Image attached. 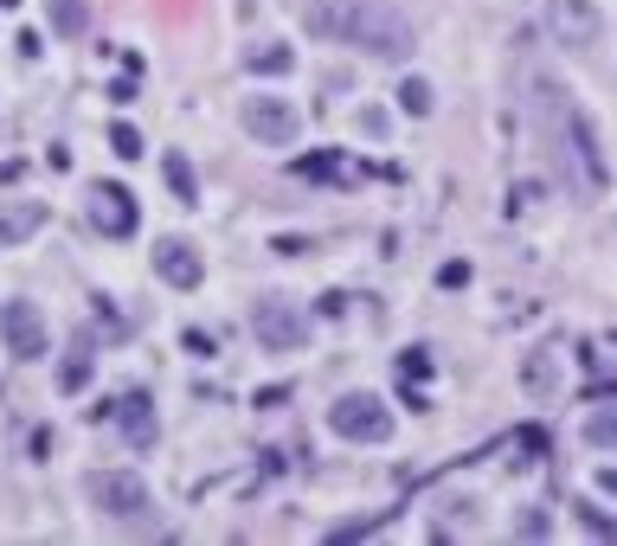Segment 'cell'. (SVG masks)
<instances>
[{
	"mask_svg": "<svg viewBox=\"0 0 617 546\" xmlns=\"http://www.w3.org/2000/svg\"><path fill=\"white\" fill-rule=\"evenodd\" d=\"M155 270H161L174 290H193V283L206 277L200 257H193V245H181V238H161V245H155Z\"/></svg>",
	"mask_w": 617,
	"mask_h": 546,
	"instance_id": "30bf717a",
	"label": "cell"
},
{
	"mask_svg": "<svg viewBox=\"0 0 617 546\" xmlns=\"http://www.w3.org/2000/svg\"><path fill=\"white\" fill-rule=\"evenodd\" d=\"M252 334H257V347H270V354H296L309 341V315L296 302H284V296H264L252 309Z\"/></svg>",
	"mask_w": 617,
	"mask_h": 546,
	"instance_id": "277c9868",
	"label": "cell"
},
{
	"mask_svg": "<svg viewBox=\"0 0 617 546\" xmlns=\"http://www.w3.org/2000/svg\"><path fill=\"white\" fill-rule=\"evenodd\" d=\"M546 26H553L560 45L585 52V45H598V39H605V13H598L592 0H546Z\"/></svg>",
	"mask_w": 617,
	"mask_h": 546,
	"instance_id": "52a82bcc",
	"label": "cell"
},
{
	"mask_svg": "<svg viewBox=\"0 0 617 546\" xmlns=\"http://www.w3.org/2000/svg\"><path fill=\"white\" fill-rule=\"evenodd\" d=\"M302 26L316 39H341V45H361L366 58H405L412 52V20L380 7V0H316L302 13Z\"/></svg>",
	"mask_w": 617,
	"mask_h": 546,
	"instance_id": "7a4b0ae2",
	"label": "cell"
},
{
	"mask_svg": "<svg viewBox=\"0 0 617 546\" xmlns=\"http://www.w3.org/2000/svg\"><path fill=\"white\" fill-rule=\"evenodd\" d=\"M52 33H91V0H52Z\"/></svg>",
	"mask_w": 617,
	"mask_h": 546,
	"instance_id": "9a60e30c",
	"label": "cell"
},
{
	"mask_svg": "<svg viewBox=\"0 0 617 546\" xmlns=\"http://www.w3.org/2000/svg\"><path fill=\"white\" fill-rule=\"evenodd\" d=\"M296 174H302V181H361L354 161H341V154H302Z\"/></svg>",
	"mask_w": 617,
	"mask_h": 546,
	"instance_id": "5bb4252c",
	"label": "cell"
},
{
	"mask_svg": "<svg viewBox=\"0 0 617 546\" xmlns=\"http://www.w3.org/2000/svg\"><path fill=\"white\" fill-rule=\"evenodd\" d=\"M91 218H97L104 238H129V232H136V200H129V186L97 181L91 186Z\"/></svg>",
	"mask_w": 617,
	"mask_h": 546,
	"instance_id": "9c48e42d",
	"label": "cell"
},
{
	"mask_svg": "<svg viewBox=\"0 0 617 546\" xmlns=\"http://www.w3.org/2000/svg\"><path fill=\"white\" fill-rule=\"evenodd\" d=\"M328 425H334V437H348V443H386V437H393V411H386V399H373V393H341V399L328 405Z\"/></svg>",
	"mask_w": 617,
	"mask_h": 546,
	"instance_id": "3957f363",
	"label": "cell"
},
{
	"mask_svg": "<svg viewBox=\"0 0 617 546\" xmlns=\"http://www.w3.org/2000/svg\"><path fill=\"white\" fill-rule=\"evenodd\" d=\"M245 129H252L264 148H290L302 136V109L290 97H252L245 104Z\"/></svg>",
	"mask_w": 617,
	"mask_h": 546,
	"instance_id": "8992f818",
	"label": "cell"
},
{
	"mask_svg": "<svg viewBox=\"0 0 617 546\" xmlns=\"http://www.w3.org/2000/svg\"><path fill=\"white\" fill-rule=\"evenodd\" d=\"M91 502L109 514V521H142L148 514V482L129 470H97L91 475Z\"/></svg>",
	"mask_w": 617,
	"mask_h": 546,
	"instance_id": "5b68a950",
	"label": "cell"
},
{
	"mask_svg": "<svg viewBox=\"0 0 617 546\" xmlns=\"http://www.w3.org/2000/svg\"><path fill=\"white\" fill-rule=\"evenodd\" d=\"M400 379H412V386H418V379H432V354H425V347L400 354Z\"/></svg>",
	"mask_w": 617,
	"mask_h": 546,
	"instance_id": "ffe728a7",
	"label": "cell"
},
{
	"mask_svg": "<svg viewBox=\"0 0 617 546\" xmlns=\"http://www.w3.org/2000/svg\"><path fill=\"white\" fill-rule=\"evenodd\" d=\"M116 418H123L129 443H155V399H148V393H123Z\"/></svg>",
	"mask_w": 617,
	"mask_h": 546,
	"instance_id": "7c38bea8",
	"label": "cell"
},
{
	"mask_svg": "<svg viewBox=\"0 0 617 546\" xmlns=\"http://www.w3.org/2000/svg\"><path fill=\"white\" fill-rule=\"evenodd\" d=\"M245 65H252V77H284L296 65V52H290V45H264V52H252Z\"/></svg>",
	"mask_w": 617,
	"mask_h": 546,
	"instance_id": "2e32d148",
	"label": "cell"
},
{
	"mask_svg": "<svg viewBox=\"0 0 617 546\" xmlns=\"http://www.w3.org/2000/svg\"><path fill=\"white\" fill-rule=\"evenodd\" d=\"M437 283H444V290H464V283H470V264H444Z\"/></svg>",
	"mask_w": 617,
	"mask_h": 546,
	"instance_id": "603a6c76",
	"label": "cell"
},
{
	"mask_svg": "<svg viewBox=\"0 0 617 546\" xmlns=\"http://www.w3.org/2000/svg\"><path fill=\"white\" fill-rule=\"evenodd\" d=\"M109 148H116L123 161H136V154H142V136H136L129 122H116V129H109Z\"/></svg>",
	"mask_w": 617,
	"mask_h": 546,
	"instance_id": "44dd1931",
	"label": "cell"
},
{
	"mask_svg": "<svg viewBox=\"0 0 617 546\" xmlns=\"http://www.w3.org/2000/svg\"><path fill=\"white\" fill-rule=\"evenodd\" d=\"M400 109H405V116H432V84H425V77H405V84H400Z\"/></svg>",
	"mask_w": 617,
	"mask_h": 546,
	"instance_id": "e0dca14e",
	"label": "cell"
},
{
	"mask_svg": "<svg viewBox=\"0 0 617 546\" xmlns=\"http://www.w3.org/2000/svg\"><path fill=\"white\" fill-rule=\"evenodd\" d=\"M0 341H7V354H20V361H39V354H45V322H39L33 302H0Z\"/></svg>",
	"mask_w": 617,
	"mask_h": 546,
	"instance_id": "ba28073f",
	"label": "cell"
},
{
	"mask_svg": "<svg viewBox=\"0 0 617 546\" xmlns=\"http://www.w3.org/2000/svg\"><path fill=\"white\" fill-rule=\"evenodd\" d=\"M39 225H45V206H39V200H13V206L0 213V245H26Z\"/></svg>",
	"mask_w": 617,
	"mask_h": 546,
	"instance_id": "8fae6325",
	"label": "cell"
},
{
	"mask_svg": "<svg viewBox=\"0 0 617 546\" xmlns=\"http://www.w3.org/2000/svg\"><path fill=\"white\" fill-rule=\"evenodd\" d=\"M187 354H213V334H206V328H187Z\"/></svg>",
	"mask_w": 617,
	"mask_h": 546,
	"instance_id": "cb8c5ba5",
	"label": "cell"
},
{
	"mask_svg": "<svg viewBox=\"0 0 617 546\" xmlns=\"http://www.w3.org/2000/svg\"><path fill=\"white\" fill-rule=\"evenodd\" d=\"M534 122H541V136H546L553 174L573 186L579 200H598V193L611 186V161H605V142H598L592 116L573 104V90H560V84L534 77Z\"/></svg>",
	"mask_w": 617,
	"mask_h": 546,
	"instance_id": "6da1fadb",
	"label": "cell"
},
{
	"mask_svg": "<svg viewBox=\"0 0 617 546\" xmlns=\"http://www.w3.org/2000/svg\"><path fill=\"white\" fill-rule=\"evenodd\" d=\"M585 437H592L598 450H617V411H592V418H585Z\"/></svg>",
	"mask_w": 617,
	"mask_h": 546,
	"instance_id": "d6986e66",
	"label": "cell"
},
{
	"mask_svg": "<svg viewBox=\"0 0 617 546\" xmlns=\"http://www.w3.org/2000/svg\"><path fill=\"white\" fill-rule=\"evenodd\" d=\"M598 489H611V495H617V470H605V475H598Z\"/></svg>",
	"mask_w": 617,
	"mask_h": 546,
	"instance_id": "484cf974",
	"label": "cell"
},
{
	"mask_svg": "<svg viewBox=\"0 0 617 546\" xmlns=\"http://www.w3.org/2000/svg\"><path fill=\"white\" fill-rule=\"evenodd\" d=\"M161 174H168V186H174V200H181V206H200V181H193V161H187L181 148H168V154H161Z\"/></svg>",
	"mask_w": 617,
	"mask_h": 546,
	"instance_id": "4fadbf2b",
	"label": "cell"
},
{
	"mask_svg": "<svg viewBox=\"0 0 617 546\" xmlns=\"http://www.w3.org/2000/svg\"><path fill=\"white\" fill-rule=\"evenodd\" d=\"M534 200H541V181H514L509 186V213H528Z\"/></svg>",
	"mask_w": 617,
	"mask_h": 546,
	"instance_id": "7402d4cb",
	"label": "cell"
},
{
	"mask_svg": "<svg viewBox=\"0 0 617 546\" xmlns=\"http://www.w3.org/2000/svg\"><path fill=\"white\" fill-rule=\"evenodd\" d=\"M514 534H521V540H541V534H546V514H528V521H521Z\"/></svg>",
	"mask_w": 617,
	"mask_h": 546,
	"instance_id": "d4e9b609",
	"label": "cell"
},
{
	"mask_svg": "<svg viewBox=\"0 0 617 546\" xmlns=\"http://www.w3.org/2000/svg\"><path fill=\"white\" fill-rule=\"evenodd\" d=\"M58 379H65V393H84V379H91V341H77L72 347V361H65Z\"/></svg>",
	"mask_w": 617,
	"mask_h": 546,
	"instance_id": "ac0fdd59",
	"label": "cell"
},
{
	"mask_svg": "<svg viewBox=\"0 0 617 546\" xmlns=\"http://www.w3.org/2000/svg\"><path fill=\"white\" fill-rule=\"evenodd\" d=\"M0 7H20V0H0Z\"/></svg>",
	"mask_w": 617,
	"mask_h": 546,
	"instance_id": "4316f807",
	"label": "cell"
}]
</instances>
